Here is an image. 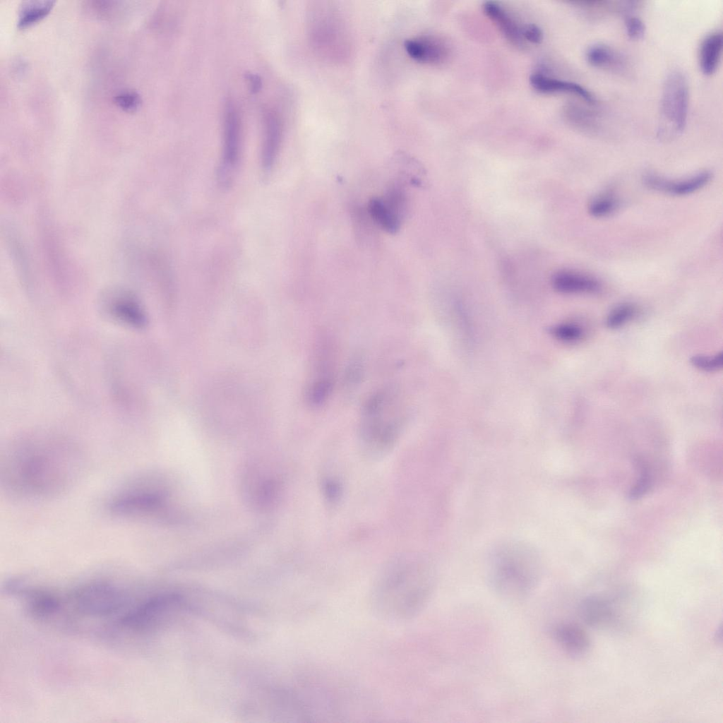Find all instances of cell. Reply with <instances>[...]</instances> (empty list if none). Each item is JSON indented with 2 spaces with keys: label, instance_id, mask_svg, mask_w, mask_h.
<instances>
[{
  "label": "cell",
  "instance_id": "obj_1",
  "mask_svg": "<svg viewBox=\"0 0 723 723\" xmlns=\"http://www.w3.org/2000/svg\"><path fill=\"white\" fill-rule=\"evenodd\" d=\"M76 452L64 444L30 442L8 452L3 469L6 486L32 497L56 494L73 481L78 469Z\"/></svg>",
  "mask_w": 723,
  "mask_h": 723
},
{
  "label": "cell",
  "instance_id": "obj_2",
  "mask_svg": "<svg viewBox=\"0 0 723 723\" xmlns=\"http://www.w3.org/2000/svg\"><path fill=\"white\" fill-rule=\"evenodd\" d=\"M435 570L428 558L406 553L390 559L381 568L371 591L376 613L391 621L416 616L434 592Z\"/></svg>",
  "mask_w": 723,
  "mask_h": 723
},
{
  "label": "cell",
  "instance_id": "obj_3",
  "mask_svg": "<svg viewBox=\"0 0 723 723\" xmlns=\"http://www.w3.org/2000/svg\"><path fill=\"white\" fill-rule=\"evenodd\" d=\"M542 571L538 551L523 541L499 542L489 555L487 577L490 586L507 600H520L532 593L540 580Z\"/></svg>",
  "mask_w": 723,
  "mask_h": 723
},
{
  "label": "cell",
  "instance_id": "obj_4",
  "mask_svg": "<svg viewBox=\"0 0 723 723\" xmlns=\"http://www.w3.org/2000/svg\"><path fill=\"white\" fill-rule=\"evenodd\" d=\"M397 404L388 392L373 393L365 402L359 426L364 453L371 459L388 455L397 443L402 421Z\"/></svg>",
  "mask_w": 723,
  "mask_h": 723
},
{
  "label": "cell",
  "instance_id": "obj_5",
  "mask_svg": "<svg viewBox=\"0 0 723 723\" xmlns=\"http://www.w3.org/2000/svg\"><path fill=\"white\" fill-rule=\"evenodd\" d=\"M309 11V32L313 49L327 60L345 61L349 56L351 42L339 9L329 2L316 1Z\"/></svg>",
  "mask_w": 723,
  "mask_h": 723
},
{
  "label": "cell",
  "instance_id": "obj_6",
  "mask_svg": "<svg viewBox=\"0 0 723 723\" xmlns=\"http://www.w3.org/2000/svg\"><path fill=\"white\" fill-rule=\"evenodd\" d=\"M688 104L689 89L686 76L678 71L671 72L664 80L662 93L661 136L683 132L687 123Z\"/></svg>",
  "mask_w": 723,
  "mask_h": 723
},
{
  "label": "cell",
  "instance_id": "obj_7",
  "mask_svg": "<svg viewBox=\"0 0 723 723\" xmlns=\"http://www.w3.org/2000/svg\"><path fill=\"white\" fill-rule=\"evenodd\" d=\"M76 610L92 617L109 616L118 612L126 604V594L107 582H91L76 589L71 594Z\"/></svg>",
  "mask_w": 723,
  "mask_h": 723
},
{
  "label": "cell",
  "instance_id": "obj_8",
  "mask_svg": "<svg viewBox=\"0 0 723 723\" xmlns=\"http://www.w3.org/2000/svg\"><path fill=\"white\" fill-rule=\"evenodd\" d=\"M183 604L181 595L165 593L151 597L129 610L119 619V625L134 631H143L161 624Z\"/></svg>",
  "mask_w": 723,
  "mask_h": 723
},
{
  "label": "cell",
  "instance_id": "obj_9",
  "mask_svg": "<svg viewBox=\"0 0 723 723\" xmlns=\"http://www.w3.org/2000/svg\"><path fill=\"white\" fill-rule=\"evenodd\" d=\"M406 204L405 193L400 186H393L384 196L373 198L369 205L374 221L386 232L396 233L401 225Z\"/></svg>",
  "mask_w": 723,
  "mask_h": 723
},
{
  "label": "cell",
  "instance_id": "obj_10",
  "mask_svg": "<svg viewBox=\"0 0 723 723\" xmlns=\"http://www.w3.org/2000/svg\"><path fill=\"white\" fill-rule=\"evenodd\" d=\"M224 129V150L218 178L222 186H228L232 180L240 152L239 119L231 102L226 105Z\"/></svg>",
  "mask_w": 723,
  "mask_h": 723
},
{
  "label": "cell",
  "instance_id": "obj_11",
  "mask_svg": "<svg viewBox=\"0 0 723 723\" xmlns=\"http://www.w3.org/2000/svg\"><path fill=\"white\" fill-rule=\"evenodd\" d=\"M712 174L703 171L691 177L670 180L654 173H647L643 177L644 184L649 189L672 196H682L693 193L710 182Z\"/></svg>",
  "mask_w": 723,
  "mask_h": 723
},
{
  "label": "cell",
  "instance_id": "obj_12",
  "mask_svg": "<svg viewBox=\"0 0 723 723\" xmlns=\"http://www.w3.org/2000/svg\"><path fill=\"white\" fill-rule=\"evenodd\" d=\"M405 50L413 60L429 64L443 62L448 55V49L440 39L431 35H421L405 41Z\"/></svg>",
  "mask_w": 723,
  "mask_h": 723
},
{
  "label": "cell",
  "instance_id": "obj_13",
  "mask_svg": "<svg viewBox=\"0 0 723 723\" xmlns=\"http://www.w3.org/2000/svg\"><path fill=\"white\" fill-rule=\"evenodd\" d=\"M551 284L558 292L563 294L594 293L601 289L595 278L573 270H561L554 275Z\"/></svg>",
  "mask_w": 723,
  "mask_h": 723
},
{
  "label": "cell",
  "instance_id": "obj_14",
  "mask_svg": "<svg viewBox=\"0 0 723 723\" xmlns=\"http://www.w3.org/2000/svg\"><path fill=\"white\" fill-rule=\"evenodd\" d=\"M552 635L560 647L570 655H581L590 646L587 633L575 623H563L555 626Z\"/></svg>",
  "mask_w": 723,
  "mask_h": 723
},
{
  "label": "cell",
  "instance_id": "obj_15",
  "mask_svg": "<svg viewBox=\"0 0 723 723\" xmlns=\"http://www.w3.org/2000/svg\"><path fill=\"white\" fill-rule=\"evenodd\" d=\"M532 87L542 93L565 92L577 95L589 104H595L592 94L578 83L551 78L541 73H534L530 76Z\"/></svg>",
  "mask_w": 723,
  "mask_h": 723
},
{
  "label": "cell",
  "instance_id": "obj_16",
  "mask_svg": "<svg viewBox=\"0 0 723 723\" xmlns=\"http://www.w3.org/2000/svg\"><path fill=\"white\" fill-rule=\"evenodd\" d=\"M282 136L281 121L277 114L268 112L265 117L264 140L261 152V162L263 169H271L278 153Z\"/></svg>",
  "mask_w": 723,
  "mask_h": 723
},
{
  "label": "cell",
  "instance_id": "obj_17",
  "mask_svg": "<svg viewBox=\"0 0 723 723\" xmlns=\"http://www.w3.org/2000/svg\"><path fill=\"white\" fill-rule=\"evenodd\" d=\"M483 10L508 40L515 45L523 44L522 29L503 7L496 1H489L483 4Z\"/></svg>",
  "mask_w": 723,
  "mask_h": 723
},
{
  "label": "cell",
  "instance_id": "obj_18",
  "mask_svg": "<svg viewBox=\"0 0 723 723\" xmlns=\"http://www.w3.org/2000/svg\"><path fill=\"white\" fill-rule=\"evenodd\" d=\"M579 612L587 625L595 628L607 626L613 621L614 616L610 604L597 597H590L582 600Z\"/></svg>",
  "mask_w": 723,
  "mask_h": 723
},
{
  "label": "cell",
  "instance_id": "obj_19",
  "mask_svg": "<svg viewBox=\"0 0 723 723\" xmlns=\"http://www.w3.org/2000/svg\"><path fill=\"white\" fill-rule=\"evenodd\" d=\"M723 38L721 32L707 35L702 42L699 50V64L702 72L707 76L713 74L719 65Z\"/></svg>",
  "mask_w": 723,
  "mask_h": 723
},
{
  "label": "cell",
  "instance_id": "obj_20",
  "mask_svg": "<svg viewBox=\"0 0 723 723\" xmlns=\"http://www.w3.org/2000/svg\"><path fill=\"white\" fill-rule=\"evenodd\" d=\"M586 59L592 66L611 71H621L625 65L623 57L618 52L602 44L589 47Z\"/></svg>",
  "mask_w": 723,
  "mask_h": 723
},
{
  "label": "cell",
  "instance_id": "obj_21",
  "mask_svg": "<svg viewBox=\"0 0 723 723\" xmlns=\"http://www.w3.org/2000/svg\"><path fill=\"white\" fill-rule=\"evenodd\" d=\"M18 592H23L28 599V609L35 616L38 618H46L56 613L61 607V602L54 595L42 591L23 590L21 588Z\"/></svg>",
  "mask_w": 723,
  "mask_h": 723
},
{
  "label": "cell",
  "instance_id": "obj_22",
  "mask_svg": "<svg viewBox=\"0 0 723 723\" xmlns=\"http://www.w3.org/2000/svg\"><path fill=\"white\" fill-rule=\"evenodd\" d=\"M55 1L28 0L22 1L18 13L17 26L25 28L47 16L54 7Z\"/></svg>",
  "mask_w": 723,
  "mask_h": 723
},
{
  "label": "cell",
  "instance_id": "obj_23",
  "mask_svg": "<svg viewBox=\"0 0 723 723\" xmlns=\"http://www.w3.org/2000/svg\"><path fill=\"white\" fill-rule=\"evenodd\" d=\"M110 311L119 320L141 327L146 322L145 316L139 304L127 296L116 298L111 304Z\"/></svg>",
  "mask_w": 723,
  "mask_h": 723
},
{
  "label": "cell",
  "instance_id": "obj_24",
  "mask_svg": "<svg viewBox=\"0 0 723 723\" xmlns=\"http://www.w3.org/2000/svg\"><path fill=\"white\" fill-rule=\"evenodd\" d=\"M566 115L573 126L587 133H595L599 129L597 114L586 107L577 104L570 105L567 107Z\"/></svg>",
  "mask_w": 723,
  "mask_h": 723
},
{
  "label": "cell",
  "instance_id": "obj_25",
  "mask_svg": "<svg viewBox=\"0 0 723 723\" xmlns=\"http://www.w3.org/2000/svg\"><path fill=\"white\" fill-rule=\"evenodd\" d=\"M333 387V378L314 379L307 390V401L313 407L322 405L330 395Z\"/></svg>",
  "mask_w": 723,
  "mask_h": 723
},
{
  "label": "cell",
  "instance_id": "obj_26",
  "mask_svg": "<svg viewBox=\"0 0 723 723\" xmlns=\"http://www.w3.org/2000/svg\"><path fill=\"white\" fill-rule=\"evenodd\" d=\"M619 201L613 194L606 193L594 198L588 205L589 213L594 217H604L614 213Z\"/></svg>",
  "mask_w": 723,
  "mask_h": 723
},
{
  "label": "cell",
  "instance_id": "obj_27",
  "mask_svg": "<svg viewBox=\"0 0 723 723\" xmlns=\"http://www.w3.org/2000/svg\"><path fill=\"white\" fill-rule=\"evenodd\" d=\"M635 313V306L630 304H622L613 309L606 319L608 328H617L628 322Z\"/></svg>",
  "mask_w": 723,
  "mask_h": 723
},
{
  "label": "cell",
  "instance_id": "obj_28",
  "mask_svg": "<svg viewBox=\"0 0 723 723\" xmlns=\"http://www.w3.org/2000/svg\"><path fill=\"white\" fill-rule=\"evenodd\" d=\"M550 333L557 340L567 342L580 340L583 334L580 326L571 323L555 325L550 328Z\"/></svg>",
  "mask_w": 723,
  "mask_h": 723
},
{
  "label": "cell",
  "instance_id": "obj_29",
  "mask_svg": "<svg viewBox=\"0 0 723 723\" xmlns=\"http://www.w3.org/2000/svg\"><path fill=\"white\" fill-rule=\"evenodd\" d=\"M114 103L121 109L127 112H134L141 107L140 95L131 90L119 92L114 97Z\"/></svg>",
  "mask_w": 723,
  "mask_h": 723
},
{
  "label": "cell",
  "instance_id": "obj_30",
  "mask_svg": "<svg viewBox=\"0 0 723 723\" xmlns=\"http://www.w3.org/2000/svg\"><path fill=\"white\" fill-rule=\"evenodd\" d=\"M321 490L325 501L331 505L336 504L341 499L342 485L335 477H325L323 478Z\"/></svg>",
  "mask_w": 723,
  "mask_h": 723
},
{
  "label": "cell",
  "instance_id": "obj_31",
  "mask_svg": "<svg viewBox=\"0 0 723 723\" xmlns=\"http://www.w3.org/2000/svg\"><path fill=\"white\" fill-rule=\"evenodd\" d=\"M690 362L693 366L703 371H717L723 366V354L719 352L713 357L703 354L694 355L690 359Z\"/></svg>",
  "mask_w": 723,
  "mask_h": 723
},
{
  "label": "cell",
  "instance_id": "obj_32",
  "mask_svg": "<svg viewBox=\"0 0 723 723\" xmlns=\"http://www.w3.org/2000/svg\"><path fill=\"white\" fill-rule=\"evenodd\" d=\"M625 28L628 36L632 40L642 38L645 32V26L643 20L634 16L626 17Z\"/></svg>",
  "mask_w": 723,
  "mask_h": 723
},
{
  "label": "cell",
  "instance_id": "obj_33",
  "mask_svg": "<svg viewBox=\"0 0 723 723\" xmlns=\"http://www.w3.org/2000/svg\"><path fill=\"white\" fill-rule=\"evenodd\" d=\"M363 361L360 357L354 358L347 366L345 378L350 385L358 383L363 374Z\"/></svg>",
  "mask_w": 723,
  "mask_h": 723
},
{
  "label": "cell",
  "instance_id": "obj_34",
  "mask_svg": "<svg viewBox=\"0 0 723 723\" xmlns=\"http://www.w3.org/2000/svg\"><path fill=\"white\" fill-rule=\"evenodd\" d=\"M522 36L523 40L534 44H539L543 40L542 29L533 23L527 24L522 28Z\"/></svg>",
  "mask_w": 723,
  "mask_h": 723
},
{
  "label": "cell",
  "instance_id": "obj_35",
  "mask_svg": "<svg viewBox=\"0 0 723 723\" xmlns=\"http://www.w3.org/2000/svg\"><path fill=\"white\" fill-rule=\"evenodd\" d=\"M246 78L249 81L250 90L252 93H256L261 89L262 80L261 77L255 73H246Z\"/></svg>",
  "mask_w": 723,
  "mask_h": 723
}]
</instances>
